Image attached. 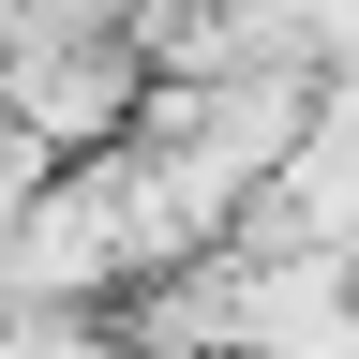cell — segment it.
<instances>
[{
    "instance_id": "cell-1",
    "label": "cell",
    "mask_w": 359,
    "mask_h": 359,
    "mask_svg": "<svg viewBox=\"0 0 359 359\" xmlns=\"http://www.w3.org/2000/svg\"><path fill=\"white\" fill-rule=\"evenodd\" d=\"M150 45L135 30H0V105H15L45 150H135V120H150Z\"/></svg>"
},
{
    "instance_id": "cell-2",
    "label": "cell",
    "mask_w": 359,
    "mask_h": 359,
    "mask_svg": "<svg viewBox=\"0 0 359 359\" xmlns=\"http://www.w3.org/2000/svg\"><path fill=\"white\" fill-rule=\"evenodd\" d=\"M0 299H135V224H120V150H75L0 240Z\"/></svg>"
},
{
    "instance_id": "cell-3",
    "label": "cell",
    "mask_w": 359,
    "mask_h": 359,
    "mask_svg": "<svg viewBox=\"0 0 359 359\" xmlns=\"http://www.w3.org/2000/svg\"><path fill=\"white\" fill-rule=\"evenodd\" d=\"M45 180H60V150H45V135H30L15 105H0V240L30 224V195H45Z\"/></svg>"
},
{
    "instance_id": "cell-4",
    "label": "cell",
    "mask_w": 359,
    "mask_h": 359,
    "mask_svg": "<svg viewBox=\"0 0 359 359\" xmlns=\"http://www.w3.org/2000/svg\"><path fill=\"white\" fill-rule=\"evenodd\" d=\"M0 30H120V0H0Z\"/></svg>"
}]
</instances>
